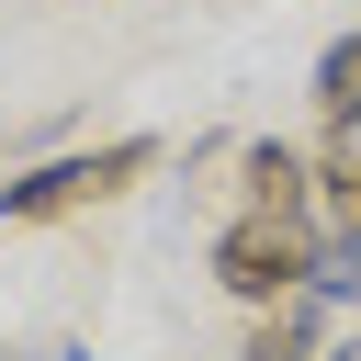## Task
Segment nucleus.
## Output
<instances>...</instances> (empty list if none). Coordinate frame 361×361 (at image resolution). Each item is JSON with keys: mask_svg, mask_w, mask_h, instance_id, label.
I'll return each mask as SVG.
<instances>
[{"mask_svg": "<svg viewBox=\"0 0 361 361\" xmlns=\"http://www.w3.org/2000/svg\"><path fill=\"white\" fill-rule=\"evenodd\" d=\"M45 361H90V350H45Z\"/></svg>", "mask_w": 361, "mask_h": 361, "instance_id": "6e6552de", "label": "nucleus"}, {"mask_svg": "<svg viewBox=\"0 0 361 361\" xmlns=\"http://www.w3.org/2000/svg\"><path fill=\"white\" fill-rule=\"evenodd\" d=\"M316 214H327V226H361V124L327 135V158H316Z\"/></svg>", "mask_w": 361, "mask_h": 361, "instance_id": "39448f33", "label": "nucleus"}, {"mask_svg": "<svg viewBox=\"0 0 361 361\" xmlns=\"http://www.w3.org/2000/svg\"><path fill=\"white\" fill-rule=\"evenodd\" d=\"M248 203H259V214H316V158L248 147Z\"/></svg>", "mask_w": 361, "mask_h": 361, "instance_id": "7ed1b4c3", "label": "nucleus"}, {"mask_svg": "<svg viewBox=\"0 0 361 361\" xmlns=\"http://www.w3.org/2000/svg\"><path fill=\"white\" fill-rule=\"evenodd\" d=\"M316 237H327L316 214H259V203H248V214L214 237V282H226L237 305H293V293L316 282Z\"/></svg>", "mask_w": 361, "mask_h": 361, "instance_id": "f257e3e1", "label": "nucleus"}, {"mask_svg": "<svg viewBox=\"0 0 361 361\" xmlns=\"http://www.w3.org/2000/svg\"><path fill=\"white\" fill-rule=\"evenodd\" d=\"M158 169V135H113V147H79V158H45L23 180H0V226H45V214H79V203H113L124 180Z\"/></svg>", "mask_w": 361, "mask_h": 361, "instance_id": "f03ea898", "label": "nucleus"}, {"mask_svg": "<svg viewBox=\"0 0 361 361\" xmlns=\"http://www.w3.org/2000/svg\"><path fill=\"white\" fill-rule=\"evenodd\" d=\"M237 361H316V293L259 305V327H248V350H237Z\"/></svg>", "mask_w": 361, "mask_h": 361, "instance_id": "20e7f679", "label": "nucleus"}, {"mask_svg": "<svg viewBox=\"0 0 361 361\" xmlns=\"http://www.w3.org/2000/svg\"><path fill=\"white\" fill-rule=\"evenodd\" d=\"M327 361H361V338H338V350H327Z\"/></svg>", "mask_w": 361, "mask_h": 361, "instance_id": "0eeeda50", "label": "nucleus"}, {"mask_svg": "<svg viewBox=\"0 0 361 361\" xmlns=\"http://www.w3.org/2000/svg\"><path fill=\"white\" fill-rule=\"evenodd\" d=\"M316 113H327V124H361V34H338V45L316 56Z\"/></svg>", "mask_w": 361, "mask_h": 361, "instance_id": "423d86ee", "label": "nucleus"}]
</instances>
